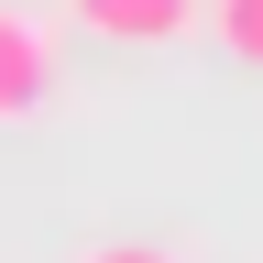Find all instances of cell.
Segmentation results:
<instances>
[{"label":"cell","instance_id":"obj_2","mask_svg":"<svg viewBox=\"0 0 263 263\" xmlns=\"http://www.w3.org/2000/svg\"><path fill=\"white\" fill-rule=\"evenodd\" d=\"M66 22L99 33V44H186L197 0H66Z\"/></svg>","mask_w":263,"mask_h":263},{"label":"cell","instance_id":"obj_3","mask_svg":"<svg viewBox=\"0 0 263 263\" xmlns=\"http://www.w3.org/2000/svg\"><path fill=\"white\" fill-rule=\"evenodd\" d=\"M197 22H209L241 66H263V0H197Z\"/></svg>","mask_w":263,"mask_h":263},{"label":"cell","instance_id":"obj_4","mask_svg":"<svg viewBox=\"0 0 263 263\" xmlns=\"http://www.w3.org/2000/svg\"><path fill=\"white\" fill-rule=\"evenodd\" d=\"M88 263H176V252H154V241H99Z\"/></svg>","mask_w":263,"mask_h":263},{"label":"cell","instance_id":"obj_1","mask_svg":"<svg viewBox=\"0 0 263 263\" xmlns=\"http://www.w3.org/2000/svg\"><path fill=\"white\" fill-rule=\"evenodd\" d=\"M44 99H55V22L0 0V121H33Z\"/></svg>","mask_w":263,"mask_h":263}]
</instances>
